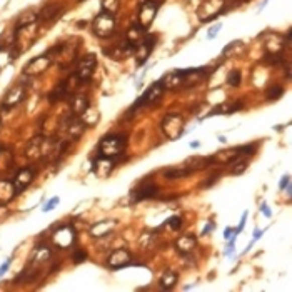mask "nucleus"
I'll return each instance as SVG.
<instances>
[{
  "label": "nucleus",
  "mask_w": 292,
  "mask_h": 292,
  "mask_svg": "<svg viewBox=\"0 0 292 292\" xmlns=\"http://www.w3.org/2000/svg\"><path fill=\"white\" fill-rule=\"evenodd\" d=\"M114 159L106 157V155H99L95 160H92V172L99 177H107L114 169Z\"/></svg>",
  "instance_id": "obj_16"
},
{
  "label": "nucleus",
  "mask_w": 292,
  "mask_h": 292,
  "mask_svg": "<svg viewBox=\"0 0 292 292\" xmlns=\"http://www.w3.org/2000/svg\"><path fill=\"white\" fill-rule=\"evenodd\" d=\"M159 0H142L139 4V22L144 29H147L154 22L155 15L159 10Z\"/></svg>",
  "instance_id": "obj_9"
},
{
  "label": "nucleus",
  "mask_w": 292,
  "mask_h": 292,
  "mask_svg": "<svg viewBox=\"0 0 292 292\" xmlns=\"http://www.w3.org/2000/svg\"><path fill=\"white\" fill-rule=\"evenodd\" d=\"M212 162V157H190V159H187L185 160V169H189L190 172H194V170H202V169H206V167H209Z\"/></svg>",
  "instance_id": "obj_20"
},
{
  "label": "nucleus",
  "mask_w": 292,
  "mask_h": 292,
  "mask_svg": "<svg viewBox=\"0 0 292 292\" xmlns=\"http://www.w3.org/2000/svg\"><path fill=\"white\" fill-rule=\"evenodd\" d=\"M104 54L114 60H124V59H127L130 54H134V47L129 44L127 39H125L124 42H119V44L109 47V49H104Z\"/></svg>",
  "instance_id": "obj_13"
},
{
  "label": "nucleus",
  "mask_w": 292,
  "mask_h": 292,
  "mask_svg": "<svg viewBox=\"0 0 292 292\" xmlns=\"http://www.w3.org/2000/svg\"><path fill=\"white\" fill-rule=\"evenodd\" d=\"M34 179H35V169H32V167H24V169H20L12 180L17 196L27 189V187L34 182Z\"/></svg>",
  "instance_id": "obj_12"
},
{
  "label": "nucleus",
  "mask_w": 292,
  "mask_h": 292,
  "mask_svg": "<svg viewBox=\"0 0 292 292\" xmlns=\"http://www.w3.org/2000/svg\"><path fill=\"white\" fill-rule=\"evenodd\" d=\"M177 279H179V275H177L175 270L167 269V270H164V274L160 275L159 284H160V287H162V289L169 290V289H172L177 284Z\"/></svg>",
  "instance_id": "obj_24"
},
{
  "label": "nucleus",
  "mask_w": 292,
  "mask_h": 292,
  "mask_svg": "<svg viewBox=\"0 0 292 292\" xmlns=\"http://www.w3.org/2000/svg\"><path fill=\"white\" fill-rule=\"evenodd\" d=\"M75 241H77V232H75L74 227L69 226V224H64V226H59V227L54 229L52 242H54L57 247L67 249V247H70Z\"/></svg>",
  "instance_id": "obj_6"
},
{
  "label": "nucleus",
  "mask_w": 292,
  "mask_h": 292,
  "mask_svg": "<svg viewBox=\"0 0 292 292\" xmlns=\"http://www.w3.org/2000/svg\"><path fill=\"white\" fill-rule=\"evenodd\" d=\"M132 264V255H130L129 250L125 249H117L109 255V260H107V265L111 269H121V267H127V265Z\"/></svg>",
  "instance_id": "obj_14"
},
{
  "label": "nucleus",
  "mask_w": 292,
  "mask_h": 292,
  "mask_svg": "<svg viewBox=\"0 0 292 292\" xmlns=\"http://www.w3.org/2000/svg\"><path fill=\"white\" fill-rule=\"evenodd\" d=\"M282 95H284V87H280V85L269 87L267 92H265V97H267V101H270V102L277 101V99H280Z\"/></svg>",
  "instance_id": "obj_28"
},
{
  "label": "nucleus",
  "mask_w": 292,
  "mask_h": 292,
  "mask_svg": "<svg viewBox=\"0 0 292 292\" xmlns=\"http://www.w3.org/2000/svg\"><path fill=\"white\" fill-rule=\"evenodd\" d=\"M125 147H127V135L107 134L99 140L97 152H99V155H106V157L116 159L124 152Z\"/></svg>",
  "instance_id": "obj_1"
},
{
  "label": "nucleus",
  "mask_w": 292,
  "mask_h": 292,
  "mask_svg": "<svg viewBox=\"0 0 292 292\" xmlns=\"http://www.w3.org/2000/svg\"><path fill=\"white\" fill-rule=\"evenodd\" d=\"M160 129H162V132L165 134L167 139L179 140L182 137V134H184L185 122L180 114H167L162 119V122H160Z\"/></svg>",
  "instance_id": "obj_3"
},
{
  "label": "nucleus",
  "mask_w": 292,
  "mask_h": 292,
  "mask_svg": "<svg viewBox=\"0 0 292 292\" xmlns=\"http://www.w3.org/2000/svg\"><path fill=\"white\" fill-rule=\"evenodd\" d=\"M234 234H236V232H234V229L232 227H227L226 231H224V239H231Z\"/></svg>",
  "instance_id": "obj_41"
},
{
  "label": "nucleus",
  "mask_w": 292,
  "mask_h": 292,
  "mask_svg": "<svg viewBox=\"0 0 292 292\" xmlns=\"http://www.w3.org/2000/svg\"><path fill=\"white\" fill-rule=\"evenodd\" d=\"M260 211L264 212V216H265V217H270V216H272V211H270V209L267 207V204H262V206H260Z\"/></svg>",
  "instance_id": "obj_40"
},
{
  "label": "nucleus",
  "mask_w": 292,
  "mask_h": 292,
  "mask_svg": "<svg viewBox=\"0 0 292 292\" xmlns=\"http://www.w3.org/2000/svg\"><path fill=\"white\" fill-rule=\"evenodd\" d=\"M60 12H62V7L59 4H47L45 7L40 10L39 19L40 20H52V19H55Z\"/></svg>",
  "instance_id": "obj_26"
},
{
  "label": "nucleus",
  "mask_w": 292,
  "mask_h": 292,
  "mask_svg": "<svg viewBox=\"0 0 292 292\" xmlns=\"http://www.w3.org/2000/svg\"><path fill=\"white\" fill-rule=\"evenodd\" d=\"M116 30V14H111L107 10H101L92 20V32L101 39L111 37Z\"/></svg>",
  "instance_id": "obj_2"
},
{
  "label": "nucleus",
  "mask_w": 292,
  "mask_h": 292,
  "mask_svg": "<svg viewBox=\"0 0 292 292\" xmlns=\"http://www.w3.org/2000/svg\"><path fill=\"white\" fill-rule=\"evenodd\" d=\"M241 82H242V74H241V70H237V69H234L229 72V75H227V83L231 87L234 88H237L239 85H241Z\"/></svg>",
  "instance_id": "obj_29"
},
{
  "label": "nucleus",
  "mask_w": 292,
  "mask_h": 292,
  "mask_svg": "<svg viewBox=\"0 0 292 292\" xmlns=\"http://www.w3.org/2000/svg\"><path fill=\"white\" fill-rule=\"evenodd\" d=\"M155 194H157V185L155 184L139 185L130 192V202H132V204H137V202H140V201L152 199Z\"/></svg>",
  "instance_id": "obj_15"
},
{
  "label": "nucleus",
  "mask_w": 292,
  "mask_h": 292,
  "mask_svg": "<svg viewBox=\"0 0 292 292\" xmlns=\"http://www.w3.org/2000/svg\"><path fill=\"white\" fill-rule=\"evenodd\" d=\"M52 60L50 57H47L45 54L44 55H37L34 57V59H30L27 64L24 67V74L25 75H30V77H35V75H40L42 72H45L47 69L50 67Z\"/></svg>",
  "instance_id": "obj_11"
},
{
  "label": "nucleus",
  "mask_w": 292,
  "mask_h": 292,
  "mask_svg": "<svg viewBox=\"0 0 292 292\" xmlns=\"http://www.w3.org/2000/svg\"><path fill=\"white\" fill-rule=\"evenodd\" d=\"M145 30H147V29H144L140 24H134L132 27L127 30V37H125V39H127V42L134 47V49H135V45H137L139 42L144 39V35L147 34Z\"/></svg>",
  "instance_id": "obj_19"
},
{
  "label": "nucleus",
  "mask_w": 292,
  "mask_h": 292,
  "mask_svg": "<svg viewBox=\"0 0 292 292\" xmlns=\"http://www.w3.org/2000/svg\"><path fill=\"white\" fill-rule=\"evenodd\" d=\"M42 140H44V135H37V137L30 140V144L27 145V155L30 159L42 157Z\"/></svg>",
  "instance_id": "obj_25"
},
{
  "label": "nucleus",
  "mask_w": 292,
  "mask_h": 292,
  "mask_svg": "<svg viewBox=\"0 0 292 292\" xmlns=\"http://www.w3.org/2000/svg\"><path fill=\"white\" fill-rule=\"evenodd\" d=\"M165 227H169L170 231H180L182 229V217L180 216H172L165 221Z\"/></svg>",
  "instance_id": "obj_30"
},
{
  "label": "nucleus",
  "mask_w": 292,
  "mask_h": 292,
  "mask_svg": "<svg viewBox=\"0 0 292 292\" xmlns=\"http://www.w3.org/2000/svg\"><path fill=\"white\" fill-rule=\"evenodd\" d=\"M69 101H70V109H72V114L77 117H82L83 114L88 107H90V102L85 95H80V93H70L69 95Z\"/></svg>",
  "instance_id": "obj_17"
},
{
  "label": "nucleus",
  "mask_w": 292,
  "mask_h": 292,
  "mask_svg": "<svg viewBox=\"0 0 292 292\" xmlns=\"http://www.w3.org/2000/svg\"><path fill=\"white\" fill-rule=\"evenodd\" d=\"M164 92H165V87H164V83L162 80H157V82H154L152 85H150L147 90H145L142 95H140L137 101L134 102V106L130 107V111L135 112V111H139L140 107H145V106H150V104H154V102H157L162 99L164 95Z\"/></svg>",
  "instance_id": "obj_4"
},
{
  "label": "nucleus",
  "mask_w": 292,
  "mask_h": 292,
  "mask_svg": "<svg viewBox=\"0 0 292 292\" xmlns=\"http://www.w3.org/2000/svg\"><path fill=\"white\" fill-rule=\"evenodd\" d=\"M247 216H249V212L246 211V212H244V216H242V219H241V224H239V227L236 229V231H234V232H236V236H237V234H239V232H242V231H244V227H246V221H247Z\"/></svg>",
  "instance_id": "obj_37"
},
{
  "label": "nucleus",
  "mask_w": 292,
  "mask_h": 292,
  "mask_svg": "<svg viewBox=\"0 0 292 292\" xmlns=\"http://www.w3.org/2000/svg\"><path fill=\"white\" fill-rule=\"evenodd\" d=\"M72 260H74V264H82V262H85L87 260V252L85 250H82V249H79V250H75L74 254H72Z\"/></svg>",
  "instance_id": "obj_33"
},
{
  "label": "nucleus",
  "mask_w": 292,
  "mask_h": 292,
  "mask_svg": "<svg viewBox=\"0 0 292 292\" xmlns=\"http://www.w3.org/2000/svg\"><path fill=\"white\" fill-rule=\"evenodd\" d=\"M52 255V250L47 247V246H39L37 249L34 250L32 257H30V264L29 265H39V264H44L45 260H49Z\"/></svg>",
  "instance_id": "obj_21"
},
{
  "label": "nucleus",
  "mask_w": 292,
  "mask_h": 292,
  "mask_svg": "<svg viewBox=\"0 0 292 292\" xmlns=\"http://www.w3.org/2000/svg\"><path fill=\"white\" fill-rule=\"evenodd\" d=\"M10 264H12V259H7V260H5V262H4L2 265H0V277H2V275H4V274H5V272H7V270H9Z\"/></svg>",
  "instance_id": "obj_38"
},
{
  "label": "nucleus",
  "mask_w": 292,
  "mask_h": 292,
  "mask_svg": "<svg viewBox=\"0 0 292 292\" xmlns=\"http://www.w3.org/2000/svg\"><path fill=\"white\" fill-rule=\"evenodd\" d=\"M17 196L15 187L10 180H0V206L9 204L14 197Z\"/></svg>",
  "instance_id": "obj_18"
},
{
  "label": "nucleus",
  "mask_w": 292,
  "mask_h": 292,
  "mask_svg": "<svg viewBox=\"0 0 292 292\" xmlns=\"http://www.w3.org/2000/svg\"><path fill=\"white\" fill-rule=\"evenodd\" d=\"M262 231H254V234H252V237H254V241H259L260 237H262Z\"/></svg>",
  "instance_id": "obj_42"
},
{
  "label": "nucleus",
  "mask_w": 292,
  "mask_h": 292,
  "mask_svg": "<svg viewBox=\"0 0 292 292\" xmlns=\"http://www.w3.org/2000/svg\"><path fill=\"white\" fill-rule=\"evenodd\" d=\"M102 9L111 14H116L119 10V0H102Z\"/></svg>",
  "instance_id": "obj_32"
},
{
  "label": "nucleus",
  "mask_w": 292,
  "mask_h": 292,
  "mask_svg": "<svg viewBox=\"0 0 292 292\" xmlns=\"http://www.w3.org/2000/svg\"><path fill=\"white\" fill-rule=\"evenodd\" d=\"M192 172L189 169H185V167H182V169H167L164 172V177L167 180H179V179H184V177L190 175Z\"/></svg>",
  "instance_id": "obj_27"
},
{
  "label": "nucleus",
  "mask_w": 292,
  "mask_h": 292,
  "mask_svg": "<svg viewBox=\"0 0 292 292\" xmlns=\"http://www.w3.org/2000/svg\"><path fill=\"white\" fill-rule=\"evenodd\" d=\"M279 189L280 190H287L290 194V177L289 175H284L282 179L279 182Z\"/></svg>",
  "instance_id": "obj_35"
},
{
  "label": "nucleus",
  "mask_w": 292,
  "mask_h": 292,
  "mask_svg": "<svg viewBox=\"0 0 292 292\" xmlns=\"http://www.w3.org/2000/svg\"><path fill=\"white\" fill-rule=\"evenodd\" d=\"M214 229H216V222H212V221H211V222H209L207 226L204 227V231H202V236H207V234H209V232H212Z\"/></svg>",
  "instance_id": "obj_39"
},
{
  "label": "nucleus",
  "mask_w": 292,
  "mask_h": 292,
  "mask_svg": "<svg viewBox=\"0 0 292 292\" xmlns=\"http://www.w3.org/2000/svg\"><path fill=\"white\" fill-rule=\"evenodd\" d=\"M224 0H206L202 2V5L197 9V15H199L201 22H211V20H216L219 15L222 14L224 10Z\"/></svg>",
  "instance_id": "obj_7"
},
{
  "label": "nucleus",
  "mask_w": 292,
  "mask_h": 292,
  "mask_svg": "<svg viewBox=\"0 0 292 292\" xmlns=\"http://www.w3.org/2000/svg\"><path fill=\"white\" fill-rule=\"evenodd\" d=\"M116 221H102V222H97L95 226H92L90 232L93 237H104L107 236L109 232H112V229L116 227Z\"/></svg>",
  "instance_id": "obj_22"
},
{
  "label": "nucleus",
  "mask_w": 292,
  "mask_h": 292,
  "mask_svg": "<svg viewBox=\"0 0 292 292\" xmlns=\"http://www.w3.org/2000/svg\"><path fill=\"white\" fill-rule=\"evenodd\" d=\"M25 93H27V83H24V82L15 83V85L10 88L7 93H5L0 109H4V111H9V109L19 106V104L25 99Z\"/></svg>",
  "instance_id": "obj_10"
},
{
  "label": "nucleus",
  "mask_w": 292,
  "mask_h": 292,
  "mask_svg": "<svg viewBox=\"0 0 292 292\" xmlns=\"http://www.w3.org/2000/svg\"><path fill=\"white\" fill-rule=\"evenodd\" d=\"M221 29H222V25H221V24H217L216 27H212V29L207 32V39H214V37H217V34L221 32Z\"/></svg>",
  "instance_id": "obj_36"
},
{
  "label": "nucleus",
  "mask_w": 292,
  "mask_h": 292,
  "mask_svg": "<svg viewBox=\"0 0 292 292\" xmlns=\"http://www.w3.org/2000/svg\"><path fill=\"white\" fill-rule=\"evenodd\" d=\"M95 67H97V57L93 54H87L77 62L74 74L80 82H87V80H90V77L93 75V72H95Z\"/></svg>",
  "instance_id": "obj_8"
},
{
  "label": "nucleus",
  "mask_w": 292,
  "mask_h": 292,
  "mask_svg": "<svg viewBox=\"0 0 292 292\" xmlns=\"http://www.w3.org/2000/svg\"><path fill=\"white\" fill-rule=\"evenodd\" d=\"M199 145H201V142H197V140H194V142H190V147H192V149H197Z\"/></svg>",
  "instance_id": "obj_43"
},
{
  "label": "nucleus",
  "mask_w": 292,
  "mask_h": 292,
  "mask_svg": "<svg viewBox=\"0 0 292 292\" xmlns=\"http://www.w3.org/2000/svg\"><path fill=\"white\" fill-rule=\"evenodd\" d=\"M196 246H197V239L194 236H184L179 241H175V249L180 254H189L190 250H194Z\"/></svg>",
  "instance_id": "obj_23"
},
{
  "label": "nucleus",
  "mask_w": 292,
  "mask_h": 292,
  "mask_svg": "<svg viewBox=\"0 0 292 292\" xmlns=\"http://www.w3.org/2000/svg\"><path fill=\"white\" fill-rule=\"evenodd\" d=\"M83 130H85V124H83V121L80 117L74 116V114H72L70 117L64 119V122L60 124V132L65 135L64 140H67V142H72V140L80 139Z\"/></svg>",
  "instance_id": "obj_5"
},
{
  "label": "nucleus",
  "mask_w": 292,
  "mask_h": 292,
  "mask_svg": "<svg viewBox=\"0 0 292 292\" xmlns=\"http://www.w3.org/2000/svg\"><path fill=\"white\" fill-rule=\"evenodd\" d=\"M236 150H237L239 155H252V154H255V150H257V144L241 145V147H236Z\"/></svg>",
  "instance_id": "obj_31"
},
{
  "label": "nucleus",
  "mask_w": 292,
  "mask_h": 292,
  "mask_svg": "<svg viewBox=\"0 0 292 292\" xmlns=\"http://www.w3.org/2000/svg\"><path fill=\"white\" fill-rule=\"evenodd\" d=\"M59 202H60L59 197H52V199H50L49 202H47V204H45L44 207H42V211H44V212H50L52 209H55L57 206H59Z\"/></svg>",
  "instance_id": "obj_34"
}]
</instances>
